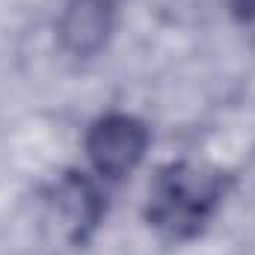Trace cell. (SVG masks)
Returning a JSON list of instances; mask_svg holds the SVG:
<instances>
[{"label": "cell", "instance_id": "obj_1", "mask_svg": "<svg viewBox=\"0 0 255 255\" xmlns=\"http://www.w3.org/2000/svg\"><path fill=\"white\" fill-rule=\"evenodd\" d=\"M226 199V175L208 163H166L145 199V220L169 241H193L217 217Z\"/></svg>", "mask_w": 255, "mask_h": 255}, {"label": "cell", "instance_id": "obj_2", "mask_svg": "<svg viewBox=\"0 0 255 255\" xmlns=\"http://www.w3.org/2000/svg\"><path fill=\"white\" fill-rule=\"evenodd\" d=\"M148 142H151L148 125L130 113L98 116L83 139L89 166L95 169V175L107 181H122L125 175H130L142 163Z\"/></svg>", "mask_w": 255, "mask_h": 255}, {"label": "cell", "instance_id": "obj_3", "mask_svg": "<svg viewBox=\"0 0 255 255\" xmlns=\"http://www.w3.org/2000/svg\"><path fill=\"white\" fill-rule=\"evenodd\" d=\"M113 0H68L57 33L71 57L89 60L104 51L113 33Z\"/></svg>", "mask_w": 255, "mask_h": 255}, {"label": "cell", "instance_id": "obj_4", "mask_svg": "<svg viewBox=\"0 0 255 255\" xmlns=\"http://www.w3.org/2000/svg\"><path fill=\"white\" fill-rule=\"evenodd\" d=\"M51 205L71 241H86L104 217V199L98 187L86 175H77V172H68L57 184Z\"/></svg>", "mask_w": 255, "mask_h": 255}, {"label": "cell", "instance_id": "obj_5", "mask_svg": "<svg viewBox=\"0 0 255 255\" xmlns=\"http://www.w3.org/2000/svg\"><path fill=\"white\" fill-rule=\"evenodd\" d=\"M229 6L241 21H247V24L255 21V0H229Z\"/></svg>", "mask_w": 255, "mask_h": 255}]
</instances>
